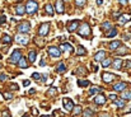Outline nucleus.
Listing matches in <instances>:
<instances>
[{
	"instance_id": "bb28decb",
	"label": "nucleus",
	"mask_w": 131,
	"mask_h": 117,
	"mask_svg": "<svg viewBox=\"0 0 131 117\" xmlns=\"http://www.w3.org/2000/svg\"><path fill=\"white\" fill-rule=\"evenodd\" d=\"M114 103H116V106H117L118 108H123L125 104H126L123 99H114Z\"/></svg>"
},
{
	"instance_id": "09e8293b",
	"label": "nucleus",
	"mask_w": 131,
	"mask_h": 117,
	"mask_svg": "<svg viewBox=\"0 0 131 117\" xmlns=\"http://www.w3.org/2000/svg\"><path fill=\"white\" fill-rule=\"evenodd\" d=\"M47 80V74H43V76H42V81H46Z\"/></svg>"
},
{
	"instance_id": "0eeeda50",
	"label": "nucleus",
	"mask_w": 131,
	"mask_h": 117,
	"mask_svg": "<svg viewBox=\"0 0 131 117\" xmlns=\"http://www.w3.org/2000/svg\"><path fill=\"white\" fill-rule=\"evenodd\" d=\"M62 104H64V108L66 111H69V112H71L73 108H74V103H73V101L70 98H64L62 99Z\"/></svg>"
},
{
	"instance_id": "ea45409f",
	"label": "nucleus",
	"mask_w": 131,
	"mask_h": 117,
	"mask_svg": "<svg viewBox=\"0 0 131 117\" xmlns=\"http://www.w3.org/2000/svg\"><path fill=\"white\" fill-rule=\"evenodd\" d=\"M4 98H5V99H12V98H13V94L5 92V93H4Z\"/></svg>"
},
{
	"instance_id": "9b49d317",
	"label": "nucleus",
	"mask_w": 131,
	"mask_h": 117,
	"mask_svg": "<svg viewBox=\"0 0 131 117\" xmlns=\"http://www.w3.org/2000/svg\"><path fill=\"white\" fill-rule=\"evenodd\" d=\"M60 51H69V52H74V47L69 43H61L60 47H59Z\"/></svg>"
},
{
	"instance_id": "39448f33",
	"label": "nucleus",
	"mask_w": 131,
	"mask_h": 117,
	"mask_svg": "<svg viewBox=\"0 0 131 117\" xmlns=\"http://www.w3.org/2000/svg\"><path fill=\"white\" fill-rule=\"evenodd\" d=\"M48 31H50V24H48V23H42V24L40 26L38 35H40L41 37H45V36H47Z\"/></svg>"
},
{
	"instance_id": "603ef678",
	"label": "nucleus",
	"mask_w": 131,
	"mask_h": 117,
	"mask_svg": "<svg viewBox=\"0 0 131 117\" xmlns=\"http://www.w3.org/2000/svg\"><path fill=\"white\" fill-rule=\"evenodd\" d=\"M120 15H121L120 13H113V17H114V18H117V17H120Z\"/></svg>"
},
{
	"instance_id": "6e6552de",
	"label": "nucleus",
	"mask_w": 131,
	"mask_h": 117,
	"mask_svg": "<svg viewBox=\"0 0 131 117\" xmlns=\"http://www.w3.org/2000/svg\"><path fill=\"white\" fill-rule=\"evenodd\" d=\"M47 52H48V55H50L51 57H59V56L61 55L60 50H59L57 47H55V46L48 47V48H47Z\"/></svg>"
},
{
	"instance_id": "412c9836",
	"label": "nucleus",
	"mask_w": 131,
	"mask_h": 117,
	"mask_svg": "<svg viewBox=\"0 0 131 117\" xmlns=\"http://www.w3.org/2000/svg\"><path fill=\"white\" fill-rule=\"evenodd\" d=\"M120 46H121V42H120V41H112V42L109 43L108 47H109L111 50H117Z\"/></svg>"
},
{
	"instance_id": "79ce46f5",
	"label": "nucleus",
	"mask_w": 131,
	"mask_h": 117,
	"mask_svg": "<svg viewBox=\"0 0 131 117\" xmlns=\"http://www.w3.org/2000/svg\"><path fill=\"white\" fill-rule=\"evenodd\" d=\"M7 21V18H5V15H2V17H0V24H3L4 22Z\"/></svg>"
},
{
	"instance_id": "864d4df0",
	"label": "nucleus",
	"mask_w": 131,
	"mask_h": 117,
	"mask_svg": "<svg viewBox=\"0 0 131 117\" xmlns=\"http://www.w3.org/2000/svg\"><path fill=\"white\" fill-rule=\"evenodd\" d=\"M12 88H13V89H17V90H18V85H17V84H13V85H12Z\"/></svg>"
},
{
	"instance_id": "13d9d810",
	"label": "nucleus",
	"mask_w": 131,
	"mask_h": 117,
	"mask_svg": "<svg viewBox=\"0 0 131 117\" xmlns=\"http://www.w3.org/2000/svg\"><path fill=\"white\" fill-rule=\"evenodd\" d=\"M41 117H50L48 114H45V116H41Z\"/></svg>"
},
{
	"instance_id": "4d7b16f0",
	"label": "nucleus",
	"mask_w": 131,
	"mask_h": 117,
	"mask_svg": "<svg viewBox=\"0 0 131 117\" xmlns=\"http://www.w3.org/2000/svg\"><path fill=\"white\" fill-rule=\"evenodd\" d=\"M35 92H36L35 89H31V90H29V94H35Z\"/></svg>"
},
{
	"instance_id": "58836bf2",
	"label": "nucleus",
	"mask_w": 131,
	"mask_h": 117,
	"mask_svg": "<svg viewBox=\"0 0 131 117\" xmlns=\"http://www.w3.org/2000/svg\"><path fill=\"white\" fill-rule=\"evenodd\" d=\"M75 4H76L78 7H83V5L85 4V0H75Z\"/></svg>"
},
{
	"instance_id": "7ed1b4c3",
	"label": "nucleus",
	"mask_w": 131,
	"mask_h": 117,
	"mask_svg": "<svg viewBox=\"0 0 131 117\" xmlns=\"http://www.w3.org/2000/svg\"><path fill=\"white\" fill-rule=\"evenodd\" d=\"M17 29H18V32H21V33L24 35L26 32H29V31H31V23H29V22H22V23L18 24Z\"/></svg>"
},
{
	"instance_id": "4c0bfd02",
	"label": "nucleus",
	"mask_w": 131,
	"mask_h": 117,
	"mask_svg": "<svg viewBox=\"0 0 131 117\" xmlns=\"http://www.w3.org/2000/svg\"><path fill=\"white\" fill-rule=\"evenodd\" d=\"M32 78H33L35 80H40V79H41V74H40V73H33V74H32Z\"/></svg>"
},
{
	"instance_id": "1a4fd4ad",
	"label": "nucleus",
	"mask_w": 131,
	"mask_h": 117,
	"mask_svg": "<svg viewBox=\"0 0 131 117\" xmlns=\"http://www.w3.org/2000/svg\"><path fill=\"white\" fill-rule=\"evenodd\" d=\"M55 9L57 13L62 14L65 12V8H64V0H57V2L55 3Z\"/></svg>"
},
{
	"instance_id": "e433bc0d",
	"label": "nucleus",
	"mask_w": 131,
	"mask_h": 117,
	"mask_svg": "<svg viewBox=\"0 0 131 117\" xmlns=\"http://www.w3.org/2000/svg\"><path fill=\"white\" fill-rule=\"evenodd\" d=\"M47 93H48L50 95H55V94L57 93V89H56V88H50V89L47 90Z\"/></svg>"
},
{
	"instance_id": "ddd939ff",
	"label": "nucleus",
	"mask_w": 131,
	"mask_h": 117,
	"mask_svg": "<svg viewBox=\"0 0 131 117\" xmlns=\"http://www.w3.org/2000/svg\"><path fill=\"white\" fill-rule=\"evenodd\" d=\"M94 103H95L97 106H98V104H99V106H101V104H104V103H106V97L99 93V94L94 98Z\"/></svg>"
},
{
	"instance_id": "2f4dec72",
	"label": "nucleus",
	"mask_w": 131,
	"mask_h": 117,
	"mask_svg": "<svg viewBox=\"0 0 131 117\" xmlns=\"http://www.w3.org/2000/svg\"><path fill=\"white\" fill-rule=\"evenodd\" d=\"M116 35H117V29L116 28H111L109 32L107 33V37H114Z\"/></svg>"
},
{
	"instance_id": "a18cd8bd",
	"label": "nucleus",
	"mask_w": 131,
	"mask_h": 117,
	"mask_svg": "<svg viewBox=\"0 0 131 117\" xmlns=\"http://www.w3.org/2000/svg\"><path fill=\"white\" fill-rule=\"evenodd\" d=\"M5 79H8V76H7V75H4V74H0V80H5Z\"/></svg>"
},
{
	"instance_id": "b1692460",
	"label": "nucleus",
	"mask_w": 131,
	"mask_h": 117,
	"mask_svg": "<svg viewBox=\"0 0 131 117\" xmlns=\"http://www.w3.org/2000/svg\"><path fill=\"white\" fill-rule=\"evenodd\" d=\"M45 9H46V12H47V14L48 15H54V8H52V5L51 4H46V7H45Z\"/></svg>"
},
{
	"instance_id": "a211bd4d",
	"label": "nucleus",
	"mask_w": 131,
	"mask_h": 117,
	"mask_svg": "<svg viewBox=\"0 0 131 117\" xmlns=\"http://www.w3.org/2000/svg\"><path fill=\"white\" fill-rule=\"evenodd\" d=\"M127 51H128V48H127L126 46H122V45H121V46L116 50V54H117V55H125Z\"/></svg>"
},
{
	"instance_id": "4be33fe9",
	"label": "nucleus",
	"mask_w": 131,
	"mask_h": 117,
	"mask_svg": "<svg viewBox=\"0 0 131 117\" xmlns=\"http://www.w3.org/2000/svg\"><path fill=\"white\" fill-rule=\"evenodd\" d=\"M2 42H3V43L9 45V43H12V37H10L9 35H4V36H3V38H2Z\"/></svg>"
},
{
	"instance_id": "f3484780",
	"label": "nucleus",
	"mask_w": 131,
	"mask_h": 117,
	"mask_svg": "<svg viewBox=\"0 0 131 117\" xmlns=\"http://www.w3.org/2000/svg\"><path fill=\"white\" fill-rule=\"evenodd\" d=\"M24 12H26L24 5H22V4L17 5V8H15V13H17L18 15H23V14H24Z\"/></svg>"
},
{
	"instance_id": "c03bdc74",
	"label": "nucleus",
	"mask_w": 131,
	"mask_h": 117,
	"mask_svg": "<svg viewBox=\"0 0 131 117\" xmlns=\"http://www.w3.org/2000/svg\"><path fill=\"white\" fill-rule=\"evenodd\" d=\"M29 84H31V81H29L28 79H27V80H23V85H24V87H28Z\"/></svg>"
},
{
	"instance_id": "6e6d98bb",
	"label": "nucleus",
	"mask_w": 131,
	"mask_h": 117,
	"mask_svg": "<svg viewBox=\"0 0 131 117\" xmlns=\"http://www.w3.org/2000/svg\"><path fill=\"white\" fill-rule=\"evenodd\" d=\"M99 117H109V116H108V114H107V113H102V114H101V116H99Z\"/></svg>"
},
{
	"instance_id": "49530a36",
	"label": "nucleus",
	"mask_w": 131,
	"mask_h": 117,
	"mask_svg": "<svg viewBox=\"0 0 131 117\" xmlns=\"http://www.w3.org/2000/svg\"><path fill=\"white\" fill-rule=\"evenodd\" d=\"M109 99H113V101H114V99H117V95H116V94H109Z\"/></svg>"
},
{
	"instance_id": "cd10ccee",
	"label": "nucleus",
	"mask_w": 131,
	"mask_h": 117,
	"mask_svg": "<svg viewBox=\"0 0 131 117\" xmlns=\"http://www.w3.org/2000/svg\"><path fill=\"white\" fill-rule=\"evenodd\" d=\"M73 114L74 116H76V114H80L81 113V107L80 106H74V108H73Z\"/></svg>"
},
{
	"instance_id": "72a5a7b5",
	"label": "nucleus",
	"mask_w": 131,
	"mask_h": 117,
	"mask_svg": "<svg viewBox=\"0 0 131 117\" xmlns=\"http://www.w3.org/2000/svg\"><path fill=\"white\" fill-rule=\"evenodd\" d=\"M111 28H112V24H111L109 22H104V23L102 24V29H104V31H106V29H108V31H109Z\"/></svg>"
},
{
	"instance_id": "2eb2a0df",
	"label": "nucleus",
	"mask_w": 131,
	"mask_h": 117,
	"mask_svg": "<svg viewBox=\"0 0 131 117\" xmlns=\"http://www.w3.org/2000/svg\"><path fill=\"white\" fill-rule=\"evenodd\" d=\"M78 26H79V21H73L71 24L68 26V31H69V32H74V31L78 28Z\"/></svg>"
},
{
	"instance_id": "20e7f679",
	"label": "nucleus",
	"mask_w": 131,
	"mask_h": 117,
	"mask_svg": "<svg viewBox=\"0 0 131 117\" xmlns=\"http://www.w3.org/2000/svg\"><path fill=\"white\" fill-rule=\"evenodd\" d=\"M21 57H22V51L21 50H14L13 54H12V56H10V59H9V61L12 64H17L21 60Z\"/></svg>"
},
{
	"instance_id": "c756f323",
	"label": "nucleus",
	"mask_w": 131,
	"mask_h": 117,
	"mask_svg": "<svg viewBox=\"0 0 131 117\" xmlns=\"http://www.w3.org/2000/svg\"><path fill=\"white\" fill-rule=\"evenodd\" d=\"M78 55H80V56H83V55H85L87 54V50L83 47V46H78V52H76Z\"/></svg>"
},
{
	"instance_id": "dca6fc26",
	"label": "nucleus",
	"mask_w": 131,
	"mask_h": 117,
	"mask_svg": "<svg viewBox=\"0 0 131 117\" xmlns=\"http://www.w3.org/2000/svg\"><path fill=\"white\" fill-rule=\"evenodd\" d=\"M106 56V51H98L95 55H94V60L95 61H102Z\"/></svg>"
},
{
	"instance_id": "8fccbe9b",
	"label": "nucleus",
	"mask_w": 131,
	"mask_h": 117,
	"mask_svg": "<svg viewBox=\"0 0 131 117\" xmlns=\"http://www.w3.org/2000/svg\"><path fill=\"white\" fill-rule=\"evenodd\" d=\"M103 4V0H97V5H102Z\"/></svg>"
},
{
	"instance_id": "423d86ee",
	"label": "nucleus",
	"mask_w": 131,
	"mask_h": 117,
	"mask_svg": "<svg viewBox=\"0 0 131 117\" xmlns=\"http://www.w3.org/2000/svg\"><path fill=\"white\" fill-rule=\"evenodd\" d=\"M15 41H17L18 43H21V45H27V43H28V41H29V37H28L27 35L19 33V35H17V36H15Z\"/></svg>"
},
{
	"instance_id": "393cba45",
	"label": "nucleus",
	"mask_w": 131,
	"mask_h": 117,
	"mask_svg": "<svg viewBox=\"0 0 131 117\" xmlns=\"http://www.w3.org/2000/svg\"><path fill=\"white\" fill-rule=\"evenodd\" d=\"M65 70H66V68H65V64H64V62H60V64L57 65V68H56V71H57V73H65Z\"/></svg>"
},
{
	"instance_id": "6ab92c4d",
	"label": "nucleus",
	"mask_w": 131,
	"mask_h": 117,
	"mask_svg": "<svg viewBox=\"0 0 131 117\" xmlns=\"http://www.w3.org/2000/svg\"><path fill=\"white\" fill-rule=\"evenodd\" d=\"M18 66H19L21 69H26V68H28V64H27V60H26L24 57H21V60L18 61Z\"/></svg>"
},
{
	"instance_id": "a878e982",
	"label": "nucleus",
	"mask_w": 131,
	"mask_h": 117,
	"mask_svg": "<svg viewBox=\"0 0 131 117\" xmlns=\"http://www.w3.org/2000/svg\"><path fill=\"white\" fill-rule=\"evenodd\" d=\"M111 64H112V60H111L109 57H108V59H103V60H102V66H103V68H108Z\"/></svg>"
},
{
	"instance_id": "bf43d9fd",
	"label": "nucleus",
	"mask_w": 131,
	"mask_h": 117,
	"mask_svg": "<svg viewBox=\"0 0 131 117\" xmlns=\"http://www.w3.org/2000/svg\"><path fill=\"white\" fill-rule=\"evenodd\" d=\"M23 117H28V116H27V114H24V116H23Z\"/></svg>"
},
{
	"instance_id": "f03ea898",
	"label": "nucleus",
	"mask_w": 131,
	"mask_h": 117,
	"mask_svg": "<svg viewBox=\"0 0 131 117\" xmlns=\"http://www.w3.org/2000/svg\"><path fill=\"white\" fill-rule=\"evenodd\" d=\"M78 33L81 36V37H88L90 35V27L88 26V23H81L79 29H78Z\"/></svg>"
},
{
	"instance_id": "680f3d73",
	"label": "nucleus",
	"mask_w": 131,
	"mask_h": 117,
	"mask_svg": "<svg viewBox=\"0 0 131 117\" xmlns=\"http://www.w3.org/2000/svg\"><path fill=\"white\" fill-rule=\"evenodd\" d=\"M0 59H2V55H0Z\"/></svg>"
},
{
	"instance_id": "5fc2aeb1",
	"label": "nucleus",
	"mask_w": 131,
	"mask_h": 117,
	"mask_svg": "<svg viewBox=\"0 0 131 117\" xmlns=\"http://www.w3.org/2000/svg\"><path fill=\"white\" fill-rule=\"evenodd\" d=\"M32 111H33V114H38V111H37V109H36V108H33V109H32Z\"/></svg>"
},
{
	"instance_id": "4468645a",
	"label": "nucleus",
	"mask_w": 131,
	"mask_h": 117,
	"mask_svg": "<svg viewBox=\"0 0 131 117\" xmlns=\"http://www.w3.org/2000/svg\"><path fill=\"white\" fill-rule=\"evenodd\" d=\"M130 19H131V17H130L128 14H122V15L118 17V22H120V24H125V23L128 22Z\"/></svg>"
},
{
	"instance_id": "aec40b11",
	"label": "nucleus",
	"mask_w": 131,
	"mask_h": 117,
	"mask_svg": "<svg viewBox=\"0 0 131 117\" xmlns=\"http://www.w3.org/2000/svg\"><path fill=\"white\" fill-rule=\"evenodd\" d=\"M113 64H112V66L116 69V70H118V69H121V66H122V60L121 59H116L114 61H112Z\"/></svg>"
},
{
	"instance_id": "f8f14e48",
	"label": "nucleus",
	"mask_w": 131,
	"mask_h": 117,
	"mask_svg": "<svg viewBox=\"0 0 131 117\" xmlns=\"http://www.w3.org/2000/svg\"><path fill=\"white\" fill-rule=\"evenodd\" d=\"M126 83L125 81H120V83H116L114 85H113V90H116V92H122L125 88H126Z\"/></svg>"
},
{
	"instance_id": "f257e3e1",
	"label": "nucleus",
	"mask_w": 131,
	"mask_h": 117,
	"mask_svg": "<svg viewBox=\"0 0 131 117\" xmlns=\"http://www.w3.org/2000/svg\"><path fill=\"white\" fill-rule=\"evenodd\" d=\"M24 8H26V12H27L28 14H35V13L37 12V9H38V4L35 2V0H28L27 5H26Z\"/></svg>"
},
{
	"instance_id": "7c9ffc66",
	"label": "nucleus",
	"mask_w": 131,
	"mask_h": 117,
	"mask_svg": "<svg viewBox=\"0 0 131 117\" xmlns=\"http://www.w3.org/2000/svg\"><path fill=\"white\" fill-rule=\"evenodd\" d=\"M101 90H102L101 88H98V87H93V88H90L89 94H90V95H93V94H95V93H99Z\"/></svg>"
},
{
	"instance_id": "3c124183",
	"label": "nucleus",
	"mask_w": 131,
	"mask_h": 117,
	"mask_svg": "<svg viewBox=\"0 0 131 117\" xmlns=\"http://www.w3.org/2000/svg\"><path fill=\"white\" fill-rule=\"evenodd\" d=\"M118 2H120L121 4H126V3H127V0H118Z\"/></svg>"
},
{
	"instance_id": "de8ad7c7",
	"label": "nucleus",
	"mask_w": 131,
	"mask_h": 117,
	"mask_svg": "<svg viewBox=\"0 0 131 117\" xmlns=\"http://www.w3.org/2000/svg\"><path fill=\"white\" fill-rule=\"evenodd\" d=\"M40 65H41V66H46V61H45V59H42V60H41Z\"/></svg>"
},
{
	"instance_id": "c85d7f7f",
	"label": "nucleus",
	"mask_w": 131,
	"mask_h": 117,
	"mask_svg": "<svg viewBox=\"0 0 131 117\" xmlns=\"http://www.w3.org/2000/svg\"><path fill=\"white\" fill-rule=\"evenodd\" d=\"M122 98H123V99H128V101H131V90H126V92H123V93H122Z\"/></svg>"
},
{
	"instance_id": "f704fd0d",
	"label": "nucleus",
	"mask_w": 131,
	"mask_h": 117,
	"mask_svg": "<svg viewBox=\"0 0 131 117\" xmlns=\"http://www.w3.org/2000/svg\"><path fill=\"white\" fill-rule=\"evenodd\" d=\"M75 73H76V74H78V73H79V74H87V69H85L84 66H79V68L75 70Z\"/></svg>"
},
{
	"instance_id": "c9c22d12",
	"label": "nucleus",
	"mask_w": 131,
	"mask_h": 117,
	"mask_svg": "<svg viewBox=\"0 0 131 117\" xmlns=\"http://www.w3.org/2000/svg\"><path fill=\"white\" fill-rule=\"evenodd\" d=\"M36 51H29V60H31V62H35V60H36Z\"/></svg>"
},
{
	"instance_id": "9d476101",
	"label": "nucleus",
	"mask_w": 131,
	"mask_h": 117,
	"mask_svg": "<svg viewBox=\"0 0 131 117\" xmlns=\"http://www.w3.org/2000/svg\"><path fill=\"white\" fill-rule=\"evenodd\" d=\"M114 78H116V75H113V74H111V73H103V74H102V79H103L104 83H111Z\"/></svg>"
},
{
	"instance_id": "5701e85b",
	"label": "nucleus",
	"mask_w": 131,
	"mask_h": 117,
	"mask_svg": "<svg viewBox=\"0 0 131 117\" xmlns=\"http://www.w3.org/2000/svg\"><path fill=\"white\" fill-rule=\"evenodd\" d=\"M93 116H94V113H93V111H92L90 108L84 109V112H83V117H93Z\"/></svg>"
},
{
	"instance_id": "473e14b6",
	"label": "nucleus",
	"mask_w": 131,
	"mask_h": 117,
	"mask_svg": "<svg viewBox=\"0 0 131 117\" xmlns=\"http://www.w3.org/2000/svg\"><path fill=\"white\" fill-rule=\"evenodd\" d=\"M78 85L81 87V88H84V87H88V85H89V81H88V80H78Z\"/></svg>"
},
{
	"instance_id": "e2e57ef3",
	"label": "nucleus",
	"mask_w": 131,
	"mask_h": 117,
	"mask_svg": "<svg viewBox=\"0 0 131 117\" xmlns=\"http://www.w3.org/2000/svg\"><path fill=\"white\" fill-rule=\"evenodd\" d=\"M0 66H2V65H0Z\"/></svg>"
},
{
	"instance_id": "37998d69",
	"label": "nucleus",
	"mask_w": 131,
	"mask_h": 117,
	"mask_svg": "<svg viewBox=\"0 0 131 117\" xmlns=\"http://www.w3.org/2000/svg\"><path fill=\"white\" fill-rule=\"evenodd\" d=\"M3 117H10L9 111H4V112H3Z\"/></svg>"
},
{
	"instance_id": "052dcab7",
	"label": "nucleus",
	"mask_w": 131,
	"mask_h": 117,
	"mask_svg": "<svg viewBox=\"0 0 131 117\" xmlns=\"http://www.w3.org/2000/svg\"><path fill=\"white\" fill-rule=\"evenodd\" d=\"M18 2H22V0H18Z\"/></svg>"
},
{
	"instance_id": "a19ab883",
	"label": "nucleus",
	"mask_w": 131,
	"mask_h": 117,
	"mask_svg": "<svg viewBox=\"0 0 131 117\" xmlns=\"http://www.w3.org/2000/svg\"><path fill=\"white\" fill-rule=\"evenodd\" d=\"M125 68H126V69H131V60L125 61Z\"/></svg>"
}]
</instances>
